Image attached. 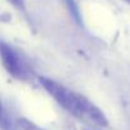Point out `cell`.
I'll return each mask as SVG.
<instances>
[{
	"label": "cell",
	"mask_w": 130,
	"mask_h": 130,
	"mask_svg": "<svg viewBox=\"0 0 130 130\" xmlns=\"http://www.w3.org/2000/svg\"><path fill=\"white\" fill-rule=\"evenodd\" d=\"M38 83L60 107L84 124L97 127H105L108 125L105 112L83 94L65 87L51 78L38 77Z\"/></svg>",
	"instance_id": "1"
},
{
	"label": "cell",
	"mask_w": 130,
	"mask_h": 130,
	"mask_svg": "<svg viewBox=\"0 0 130 130\" xmlns=\"http://www.w3.org/2000/svg\"><path fill=\"white\" fill-rule=\"evenodd\" d=\"M0 61L8 74L18 80H27L32 72L22 55L9 43L0 41Z\"/></svg>",
	"instance_id": "2"
},
{
	"label": "cell",
	"mask_w": 130,
	"mask_h": 130,
	"mask_svg": "<svg viewBox=\"0 0 130 130\" xmlns=\"http://www.w3.org/2000/svg\"><path fill=\"white\" fill-rule=\"evenodd\" d=\"M18 126L21 127V130H43L42 127H40L37 124H35L33 121H31L28 119H19Z\"/></svg>",
	"instance_id": "3"
},
{
	"label": "cell",
	"mask_w": 130,
	"mask_h": 130,
	"mask_svg": "<svg viewBox=\"0 0 130 130\" xmlns=\"http://www.w3.org/2000/svg\"><path fill=\"white\" fill-rule=\"evenodd\" d=\"M0 127H2L3 130H13L10 122L8 121V119H7V116H5V112H4L2 101H0Z\"/></svg>",
	"instance_id": "4"
},
{
	"label": "cell",
	"mask_w": 130,
	"mask_h": 130,
	"mask_svg": "<svg viewBox=\"0 0 130 130\" xmlns=\"http://www.w3.org/2000/svg\"><path fill=\"white\" fill-rule=\"evenodd\" d=\"M7 2L13 8H15L18 12L26 13V2H24V0H7Z\"/></svg>",
	"instance_id": "5"
},
{
	"label": "cell",
	"mask_w": 130,
	"mask_h": 130,
	"mask_svg": "<svg viewBox=\"0 0 130 130\" xmlns=\"http://www.w3.org/2000/svg\"><path fill=\"white\" fill-rule=\"evenodd\" d=\"M124 2H125V3H127V4L130 5V0H124Z\"/></svg>",
	"instance_id": "6"
},
{
	"label": "cell",
	"mask_w": 130,
	"mask_h": 130,
	"mask_svg": "<svg viewBox=\"0 0 130 130\" xmlns=\"http://www.w3.org/2000/svg\"><path fill=\"white\" fill-rule=\"evenodd\" d=\"M84 130H92V129H84Z\"/></svg>",
	"instance_id": "7"
}]
</instances>
